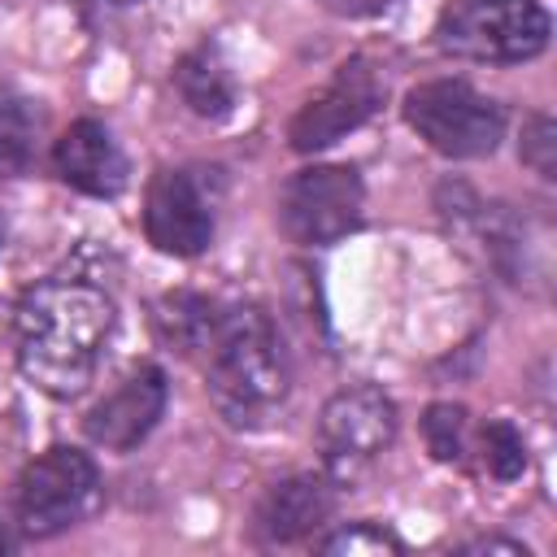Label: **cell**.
<instances>
[{
	"label": "cell",
	"instance_id": "6da1fadb",
	"mask_svg": "<svg viewBox=\"0 0 557 557\" xmlns=\"http://www.w3.org/2000/svg\"><path fill=\"white\" fill-rule=\"evenodd\" d=\"M113 331V300L83 278H44L35 283L13 313L17 370L57 400L78 396L100 361V348Z\"/></svg>",
	"mask_w": 557,
	"mask_h": 557
},
{
	"label": "cell",
	"instance_id": "7a4b0ae2",
	"mask_svg": "<svg viewBox=\"0 0 557 557\" xmlns=\"http://www.w3.org/2000/svg\"><path fill=\"white\" fill-rule=\"evenodd\" d=\"M205 387L231 426H265L287 400V357L274 322L257 305L218 309L209 339L200 344Z\"/></svg>",
	"mask_w": 557,
	"mask_h": 557
},
{
	"label": "cell",
	"instance_id": "3957f363",
	"mask_svg": "<svg viewBox=\"0 0 557 557\" xmlns=\"http://www.w3.org/2000/svg\"><path fill=\"white\" fill-rule=\"evenodd\" d=\"M548 13L535 0H453L440 22V48L466 61L513 65L548 44Z\"/></svg>",
	"mask_w": 557,
	"mask_h": 557
},
{
	"label": "cell",
	"instance_id": "277c9868",
	"mask_svg": "<svg viewBox=\"0 0 557 557\" xmlns=\"http://www.w3.org/2000/svg\"><path fill=\"white\" fill-rule=\"evenodd\" d=\"M405 122L444 157H487L505 135V109L461 78L418 83L405 96Z\"/></svg>",
	"mask_w": 557,
	"mask_h": 557
},
{
	"label": "cell",
	"instance_id": "5b68a950",
	"mask_svg": "<svg viewBox=\"0 0 557 557\" xmlns=\"http://www.w3.org/2000/svg\"><path fill=\"white\" fill-rule=\"evenodd\" d=\"M100 505V470L78 448L39 453L17 479V527L30 540L78 527Z\"/></svg>",
	"mask_w": 557,
	"mask_h": 557
},
{
	"label": "cell",
	"instance_id": "8992f818",
	"mask_svg": "<svg viewBox=\"0 0 557 557\" xmlns=\"http://www.w3.org/2000/svg\"><path fill=\"white\" fill-rule=\"evenodd\" d=\"M366 187L348 165H309L287 178L278 196V222L296 244H335L357 231Z\"/></svg>",
	"mask_w": 557,
	"mask_h": 557
},
{
	"label": "cell",
	"instance_id": "52a82bcc",
	"mask_svg": "<svg viewBox=\"0 0 557 557\" xmlns=\"http://www.w3.org/2000/svg\"><path fill=\"white\" fill-rule=\"evenodd\" d=\"M144 231L170 257H196L213 239V200L191 170H157L144 196Z\"/></svg>",
	"mask_w": 557,
	"mask_h": 557
},
{
	"label": "cell",
	"instance_id": "ba28073f",
	"mask_svg": "<svg viewBox=\"0 0 557 557\" xmlns=\"http://www.w3.org/2000/svg\"><path fill=\"white\" fill-rule=\"evenodd\" d=\"M383 100V83L370 70V61H348L339 65V74L292 117V148L296 152H318L331 148L335 139H344L348 131H357Z\"/></svg>",
	"mask_w": 557,
	"mask_h": 557
},
{
	"label": "cell",
	"instance_id": "9c48e42d",
	"mask_svg": "<svg viewBox=\"0 0 557 557\" xmlns=\"http://www.w3.org/2000/svg\"><path fill=\"white\" fill-rule=\"evenodd\" d=\"M392 435H396V405L370 383L344 387L322 405L318 440L335 466H357L379 457L392 444Z\"/></svg>",
	"mask_w": 557,
	"mask_h": 557
},
{
	"label": "cell",
	"instance_id": "30bf717a",
	"mask_svg": "<svg viewBox=\"0 0 557 557\" xmlns=\"http://www.w3.org/2000/svg\"><path fill=\"white\" fill-rule=\"evenodd\" d=\"M165 409V370L157 366H139L135 374L122 379V387H113L91 413H87V435L100 444V448H113V453H126L135 448L161 418Z\"/></svg>",
	"mask_w": 557,
	"mask_h": 557
},
{
	"label": "cell",
	"instance_id": "8fae6325",
	"mask_svg": "<svg viewBox=\"0 0 557 557\" xmlns=\"http://www.w3.org/2000/svg\"><path fill=\"white\" fill-rule=\"evenodd\" d=\"M52 165L74 191H87V196H117L126 183V157H122L117 139L91 117L74 122L57 139Z\"/></svg>",
	"mask_w": 557,
	"mask_h": 557
},
{
	"label": "cell",
	"instance_id": "7c38bea8",
	"mask_svg": "<svg viewBox=\"0 0 557 557\" xmlns=\"http://www.w3.org/2000/svg\"><path fill=\"white\" fill-rule=\"evenodd\" d=\"M335 509V487L322 474H292L274 483L257 509V531L270 544H292L318 531Z\"/></svg>",
	"mask_w": 557,
	"mask_h": 557
},
{
	"label": "cell",
	"instance_id": "4fadbf2b",
	"mask_svg": "<svg viewBox=\"0 0 557 557\" xmlns=\"http://www.w3.org/2000/svg\"><path fill=\"white\" fill-rule=\"evenodd\" d=\"M174 83H178V96L187 100L191 113L200 117H226L235 109V83H231V70L222 65V57L213 48H196L178 61L174 70Z\"/></svg>",
	"mask_w": 557,
	"mask_h": 557
},
{
	"label": "cell",
	"instance_id": "5bb4252c",
	"mask_svg": "<svg viewBox=\"0 0 557 557\" xmlns=\"http://www.w3.org/2000/svg\"><path fill=\"white\" fill-rule=\"evenodd\" d=\"M218 309H222V305H213L209 296L174 292V296H165V300L157 305V326H161V335H165L178 352L196 357V352H200V344H205V339H209V331H213Z\"/></svg>",
	"mask_w": 557,
	"mask_h": 557
},
{
	"label": "cell",
	"instance_id": "9a60e30c",
	"mask_svg": "<svg viewBox=\"0 0 557 557\" xmlns=\"http://www.w3.org/2000/svg\"><path fill=\"white\" fill-rule=\"evenodd\" d=\"M39 109L22 96L0 100V174H26L39 144Z\"/></svg>",
	"mask_w": 557,
	"mask_h": 557
},
{
	"label": "cell",
	"instance_id": "2e32d148",
	"mask_svg": "<svg viewBox=\"0 0 557 557\" xmlns=\"http://www.w3.org/2000/svg\"><path fill=\"white\" fill-rule=\"evenodd\" d=\"M422 435H426V448L435 461H461L466 448H470V413L461 405H431L426 418H422Z\"/></svg>",
	"mask_w": 557,
	"mask_h": 557
},
{
	"label": "cell",
	"instance_id": "e0dca14e",
	"mask_svg": "<svg viewBox=\"0 0 557 557\" xmlns=\"http://www.w3.org/2000/svg\"><path fill=\"white\" fill-rule=\"evenodd\" d=\"M479 461H483V470L492 479L509 483V479H518L527 470V444L509 422H487L479 431Z\"/></svg>",
	"mask_w": 557,
	"mask_h": 557
},
{
	"label": "cell",
	"instance_id": "ac0fdd59",
	"mask_svg": "<svg viewBox=\"0 0 557 557\" xmlns=\"http://www.w3.org/2000/svg\"><path fill=\"white\" fill-rule=\"evenodd\" d=\"M318 548H322V553H331V557H383V553H400L405 544H400L387 527L352 522V527H344V531L326 535Z\"/></svg>",
	"mask_w": 557,
	"mask_h": 557
},
{
	"label": "cell",
	"instance_id": "d6986e66",
	"mask_svg": "<svg viewBox=\"0 0 557 557\" xmlns=\"http://www.w3.org/2000/svg\"><path fill=\"white\" fill-rule=\"evenodd\" d=\"M522 161L540 174V178H553V170H557V126H553V117H531V126H527V135H522Z\"/></svg>",
	"mask_w": 557,
	"mask_h": 557
},
{
	"label": "cell",
	"instance_id": "ffe728a7",
	"mask_svg": "<svg viewBox=\"0 0 557 557\" xmlns=\"http://www.w3.org/2000/svg\"><path fill=\"white\" fill-rule=\"evenodd\" d=\"M461 553H505V557H527L522 544H513V540H496V535L470 540V544H461Z\"/></svg>",
	"mask_w": 557,
	"mask_h": 557
},
{
	"label": "cell",
	"instance_id": "44dd1931",
	"mask_svg": "<svg viewBox=\"0 0 557 557\" xmlns=\"http://www.w3.org/2000/svg\"><path fill=\"white\" fill-rule=\"evenodd\" d=\"M339 13H374V9H383V4H392V0H331Z\"/></svg>",
	"mask_w": 557,
	"mask_h": 557
},
{
	"label": "cell",
	"instance_id": "7402d4cb",
	"mask_svg": "<svg viewBox=\"0 0 557 557\" xmlns=\"http://www.w3.org/2000/svg\"><path fill=\"white\" fill-rule=\"evenodd\" d=\"M9 548V531H4V522H0V553Z\"/></svg>",
	"mask_w": 557,
	"mask_h": 557
}]
</instances>
